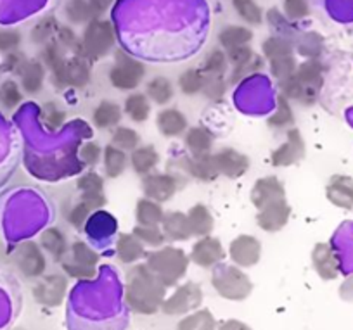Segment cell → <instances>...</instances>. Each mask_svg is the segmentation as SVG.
<instances>
[{"label":"cell","mask_w":353,"mask_h":330,"mask_svg":"<svg viewBox=\"0 0 353 330\" xmlns=\"http://www.w3.org/2000/svg\"><path fill=\"white\" fill-rule=\"evenodd\" d=\"M166 298V287L145 263H135L125 274L123 305L135 315H156Z\"/></svg>","instance_id":"6da1fadb"},{"label":"cell","mask_w":353,"mask_h":330,"mask_svg":"<svg viewBox=\"0 0 353 330\" xmlns=\"http://www.w3.org/2000/svg\"><path fill=\"white\" fill-rule=\"evenodd\" d=\"M145 265L158 277V280L168 289L175 287L185 277L191 260L182 247L165 244V246L156 247L154 251L148 253Z\"/></svg>","instance_id":"7a4b0ae2"},{"label":"cell","mask_w":353,"mask_h":330,"mask_svg":"<svg viewBox=\"0 0 353 330\" xmlns=\"http://www.w3.org/2000/svg\"><path fill=\"white\" fill-rule=\"evenodd\" d=\"M212 285L227 301H246L253 292V282L243 268L232 263H220L212 268Z\"/></svg>","instance_id":"3957f363"},{"label":"cell","mask_w":353,"mask_h":330,"mask_svg":"<svg viewBox=\"0 0 353 330\" xmlns=\"http://www.w3.org/2000/svg\"><path fill=\"white\" fill-rule=\"evenodd\" d=\"M99 263L101 254L90 244L85 240H74L59 265L66 277L80 282H92L99 275Z\"/></svg>","instance_id":"277c9868"},{"label":"cell","mask_w":353,"mask_h":330,"mask_svg":"<svg viewBox=\"0 0 353 330\" xmlns=\"http://www.w3.org/2000/svg\"><path fill=\"white\" fill-rule=\"evenodd\" d=\"M261 56H263L265 63L269 64L270 74L277 81L291 76L296 71L293 45L284 37L272 35L269 39H265V42L261 43Z\"/></svg>","instance_id":"5b68a950"},{"label":"cell","mask_w":353,"mask_h":330,"mask_svg":"<svg viewBox=\"0 0 353 330\" xmlns=\"http://www.w3.org/2000/svg\"><path fill=\"white\" fill-rule=\"evenodd\" d=\"M81 47H83L85 56L90 61H99L111 52L117 42V33H114L113 23L108 19L96 18L85 25L81 33Z\"/></svg>","instance_id":"8992f818"},{"label":"cell","mask_w":353,"mask_h":330,"mask_svg":"<svg viewBox=\"0 0 353 330\" xmlns=\"http://www.w3.org/2000/svg\"><path fill=\"white\" fill-rule=\"evenodd\" d=\"M108 78H110L111 87L117 88V90L134 92L144 81L145 64L132 57L125 50L118 49L114 52V63L111 66Z\"/></svg>","instance_id":"52a82bcc"},{"label":"cell","mask_w":353,"mask_h":330,"mask_svg":"<svg viewBox=\"0 0 353 330\" xmlns=\"http://www.w3.org/2000/svg\"><path fill=\"white\" fill-rule=\"evenodd\" d=\"M203 289L198 282L188 280L181 285H175V291L163 299L159 311L166 316H184L196 311L203 305Z\"/></svg>","instance_id":"ba28073f"},{"label":"cell","mask_w":353,"mask_h":330,"mask_svg":"<svg viewBox=\"0 0 353 330\" xmlns=\"http://www.w3.org/2000/svg\"><path fill=\"white\" fill-rule=\"evenodd\" d=\"M12 263L25 278H39L46 271L47 258L39 243L23 240L12 251Z\"/></svg>","instance_id":"9c48e42d"},{"label":"cell","mask_w":353,"mask_h":330,"mask_svg":"<svg viewBox=\"0 0 353 330\" xmlns=\"http://www.w3.org/2000/svg\"><path fill=\"white\" fill-rule=\"evenodd\" d=\"M68 278L61 274H49L39 277L33 285V299L46 308H59L68 296Z\"/></svg>","instance_id":"30bf717a"},{"label":"cell","mask_w":353,"mask_h":330,"mask_svg":"<svg viewBox=\"0 0 353 330\" xmlns=\"http://www.w3.org/2000/svg\"><path fill=\"white\" fill-rule=\"evenodd\" d=\"M261 249L263 247H261L258 237L251 236V234H239L229 244L230 263L243 270L256 267L261 260Z\"/></svg>","instance_id":"8fae6325"},{"label":"cell","mask_w":353,"mask_h":330,"mask_svg":"<svg viewBox=\"0 0 353 330\" xmlns=\"http://www.w3.org/2000/svg\"><path fill=\"white\" fill-rule=\"evenodd\" d=\"M179 178L172 173H159L152 172L149 175H144L141 180V189L144 197L156 200L159 204H165L173 199L179 192Z\"/></svg>","instance_id":"7c38bea8"},{"label":"cell","mask_w":353,"mask_h":330,"mask_svg":"<svg viewBox=\"0 0 353 330\" xmlns=\"http://www.w3.org/2000/svg\"><path fill=\"white\" fill-rule=\"evenodd\" d=\"M223 258H225V249H223L222 240L213 234L196 239V243L192 244L191 254H189L191 263L203 268V270H212L216 265L222 263Z\"/></svg>","instance_id":"4fadbf2b"},{"label":"cell","mask_w":353,"mask_h":330,"mask_svg":"<svg viewBox=\"0 0 353 330\" xmlns=\"http://www.w3.org/2000/svg\"><path fill=\"white\" fill-rule=\"evenodd\" d=\"M213 161H215L216 172L220 176L229 180H237L250 172L251 161L244 152L234 147H220L213 151Z\"/></svg>","instance_id":"5bb4252c"},{"label":"cell","mask_w":353,"mask_h":330,"mask_svg":"<svg viewBox=\"0 0 353 330\" xmlns=\"http://www.w3.org/2000/svg\"><path fill=\"white\" fill-rule=\"evenodd\" d=\"M283 199H286V187L276 175H265L254 180L250 190V200L256 211Z\"/></svg>","instance_id":"9a60e30c"},{"label":"cell","mask_w":353,"mask_h":330,"mask_svg":"<svg viewBox=\"0 0 353 330\" xmlns=\"http://www.w3.org/2000/svg\"><path fill=\"white\" fill-rule=\"evenodd\" d=\"M291 218V206L286 199L265 206L263 209L256 211L254 222L260 230L267 234H277L286 229Z\"/></svg>","instance_id":"2e32d148"},{"label":"cell","mask_w":353,"mask_h":330,"mask_svg":"<svg viewBox=\"0 0 353 330\" xmlns=\"http://www.w3.org/2000/svg\"><path fill=\"white\" fill-rule=\"evenodd\" d=\"M179 168L185 172V175L198 182L212 183L219 180V172H216L215 161H213V152L208 154H188L181 158Z\"/></svg>","instance_id":"e0dca14e"},{"label":"cell","mask_w":353,"mask_h":330,"mask_svg":"<svg viewBox=\"0 0 353 330\" xmlns=\"http://www.w3.org/2000/svg\"><path fill=\"white\" fill-rule=\"evenodd\" d=\"M66 52L68 50L56 39L46 43L40 52L39 61L46 66V70L50 71V78H52L56 88H66V81H64V66H66L68 59Z\"/></svg>","instance_id":"ac0fdd59"},{"label":"cell","mask_w":353,"mask_h":330,"mask_svg":"<svg viewBox=\"0 0 353 330\" xmlns=\"http://www.w3.org/2000/svg\"><path fill=\"white\" fill-rule=\"evenodd\" d=\"M286 138L288 141L283 142V144L270 154V163H272V166H276V168L293 166L294 163H298L305 156V142L298 128H290Z\"/></svg>","instance_id":"d6986e66"},{"label":"cell","mask_w":353,"mask_h":330,"mask_svg":"<svg viewBox=\"0 0 353 330\" xmlns=\"http://www.w3.org/2000/svg\"><path fill=\"white\" fill-rule=\"evenodd\" d=\"M156 128L165 138L184 137L189 120L179 107H161L156 114Z\"/></svg>","instance_id":"ffe728a7"},{"label":"cell","mask_w":353,"mask_h":330,"mask_svg":"<svg viewBox=\"0 0 353 330\" xmlns=\"http://www.w3.org/2000/svg\"><path fill=\"white\" fill-rule=\"evenodd\" d=\"M159 229H161L166 240H170V243H185V240H191L192 237L188 213H184V211H165Z\"/></svg>","instance_id":"44dd1931"},{"label":"cell","mask_w":353,"mask_h":330,"mask_svg":"<svg viewBox=\"0 0 353 330\" xmlns=\"http://www.w3.org/2000/svg\"><path fill=\"white\" fill-rule=\"evenodd\" d=\"M114 251H117V258L121 265H135L148 256L145 246L132 232L118 234Z\"/></svg>","instance_id":"7402d4cb"},{"label":"cell","mask_w":353,"mask_h":330,"mask_svg":"<svg viewBox=\"0 0 353 330\" xmlns=\"http://www.w3.org/2000/svg\"><path fill=\"white\" fill-rule=\"evenodd\" d=\"M159 161H161V156H159L158 149L152 144H141L139 147H135L134 151L128 156V166L134 169V173H137L139 176L149 175V173L156 172Z\"/></svg>","instance_id":"603a6c76"},{"label":"cell","mask_w":353,"mask_h":330,"mask_svg":"<svg viewBox=\"0 0 353 330\" xmlns=\"http://www.w3.org/2000/svg\"><path fill=\"white\" fill-rule=\"evenodd\" d=\"M123 120V107L118 102L104 99L94 107L92 123L97 130H113Z\"/></svg>","instance_id":"cb8c5ba5"},{"label":"cell","mask_w":353,"mask_h":330,"mask_svg":"<svg viewBox=\"0 0 353 330\" xmlns=\"http://www.w3.org/2000/svg\"><path fill=\"white\" fill-rule=\"evenodd\" d=\"M312 263H314L315 271L324 280H332V278L338 277L339 260L329 244H317L314 247V251H312Z\"/></svg>","instance_id":"d4e9b609"},{"label":"cell","mask_w":353,"mask_h":330,"mask_svg":"<svg viewBox=\"0 0 353 330\" xmlns=\"http://www.w3.org/2000/svg\"><path fill=\"white\" fill-rule=\"evenodd\" d=\"M90 63L92 61L87 59L83 56H70L66 59V66H64V81L68 87L74 88H85L90 83Z\"/></svg>","instance_id":"484cf974"},{"label":"cell","mask_w":353,"mask_h":330,"mask_svg":"<svg viewBox=\"0 0 353 330\" xmlns=\"http://www.w3.org/2000/svg\"><path fill=\"white\" fill-rule=\"evenodd\" d=\"M18 76L21 90L28 95H37L42 92L43 83H46L47 70L39 59H28Z\"/></svg>","instance_id":"4316f807"},{"label":"cell","mask_w":353,"mask_h":330,"mask_svg":"<svg viewBox=\"0 0 353 330\" xmlns=\"http://www.w3.org/2000/svg\"><path fill=\"white\" fill-rule=\"evenodd\" d=\"M188 220L192 237H196V239L212 236L213 230H215V216L212 214L210 207L203 203H196L188 211Z\"/></svg>","instance_id":"83f0119b"},{"label":"cell","mask_w":353,"mask_h":330,"mask_svg":"<svg viewBox=\"0 0 353 330\" xmlns=\"http://www.w3.org/2000/svg\"><path fill=\"white\" fill-rule=\"evenodd\" d=\"M39 244L43 253L49 254L56 263H61L63 258L68 254V251H70L66 236L57 227H49V229L43 230L39 237Z\"/></svg>","instance_id":"f1b7e54d"},{"label":"cell","mask_w":353,"mask_h":330,"mask_svg":"<svg viewBox=\"0 0 353 330\" xmlns=\"http://www.w3.org/2000/svg\"><path fill=\"white\" fill-rule=\"evenodd\" d=\"M184 145L189 154H208V152H213L215 135L205 125L189 127L184 134Z\"/></svg>","instance_id":"f546056e"},{"label":"cell","mask_w":353,"mask_h":330,"mask_svg":"<svg viewBox=\"0 0 353 330\" xmlns=\"http://www.w3.org/2000/svg\"><path fill=\"white\" fill-rule=\"evenodd\" d=\"M121 107H123V114H127L128 120L137 125L145 123L151 118L152 104L144 92H130L125 97V102Z\"/></svg>","instance_id":"4dcf8cb0"},{"label":"cell","mask_w":353,"mask_h":330,"mask_svg":"<svg viewBox=\"0 0 353 330\" xmlns=\"http://www.w3.org/2000/svg\"><path fill=\"white\" fill-rule=\"evenodd\" d=\"M145 95L149 97L151 104L159 105V107H165L175 97V85L170 80L168 76H163V74H158V76H152L151 80L145 83Z\"/></svg>","instance_id":"1f68e13d"},{"label":"cell","mask_w":353,"mask_h":330,"mask_svg":"<svg viewBox=\"0 0 353 330\" xmlns=\"http://www.w3.org/2000/svg\"><path fill=\"white\" fill-rule=\"evenodd\" d=\"M165 216L163 204L142 196L135 203V222L141 227H159Z\"/></svg>","instance_id":"d6a6232c"},{"label":"cell","mask_w":353,"mask_h":330,"mask_svg":"<svg viewBox=\"0 0 353 330\" xmlns=\"http://www.w3.org/2000/svg\"><path fill=\"white\" fill-rule=\"evenodd\" d=\"M103 169L106 178L117 180L127 172L128 168V154L121 149L114 147L113 144H108L103 151Z\"/></svg>","instance_id":"836d02e7"},{"label":"cell","mask_w":353,"mask_h":330,"mask_svg":"<svg viewBox=\"0 0 353 330\" xmlns=\"http://www.w3.org/2000/svg\"><path fill=\"white\" fill-rule=\"evenodd\" d=\"M253 30L244 25H229L220 30L219 33V45L220 49L230 50L241 45H250L253 40Z\"/></svg>","instance_id":"e575fe53"},{"label":"cell","mask_w":353,"mask_h":330,"mask_svg":"<svg viewBox=\"0 0 353 330\" xmlns=\"http://www.w3.org/2000/svg\"><path fill=\"white\" fill-rule=\"evenodd\" d=\"M85 232L88 234V237H110V234H113L117 230V220H114L113 214H110L108 211L97 209L90 214V218L87 220L83 227Z\"/></svg>","instance_id":"d590c367"},{"label":"cell","mask_w":353,"mask_h":330,"mask_svg":"<svg viewBox=\"0 0 353 330\" xmlns=\"http://www.w3.org/2000/svg\"><path fill=\"white\" fill-rule=\"evenodd\" d=\"M216 318L208 308H198L184 315V318L176 323L175 330H216Z\"/></svg>","instance_id":"8d00e7d4"},{"label":"cell","mask_w":353,"mask_h":330,"mask_svg":"<svg viewBox=\"0 0 353 330\" xmlns=\"http://www.w3.org/2000/svg\"><path fill=\"white\" fill-rule=\"evenodd\" d=\"M59 21H57L56 16L49 14L40 18L39 21L33 25V28L30 30V40H32L35 45H46L50 40L56 39V33L59 30Z\"/></svg>","instance_id":"74e56055"},{"label":"cell","mask_w":353,"mask_h":330,"mask_svg":"<svg viewBox=\"0 0 353 330\" xmlns=\"http://www.w3.org/2000/svg\"><path fill=\"white\" fill-rule=\"evenodd\" d=\"M293 123H294V114H293V109H291V101H288L283 94H277L276 111L269 116L267 125H269L270 128L281 130V128H290Z\"/></svg>","instance_id":"f35d334b"},{"label":"cell","mask_w":353,"mask_h":330,"mask_svg":"<svg viewBox=\"0 0 353 330\" xmlns=\"http://www.w3.org/2000/svg\"><path fill=\"white\" fill-rule=\"evenodd\" d=\"M111 144L114 147L121 149L125 152H132L135 147L142 144L141 134L135 128L125 127V125H118L117 128L111 130Z\"/></svg>","instance_id":"ab89813d"},{"label":"cell","mask_w":353,"mask_h":330,"mask_svg":"<svg viewBox=\"0 0 353 330\" xmlns=\"http://www.w3.org/2000/svg\"><path fill=\"white\" fill-rule=\"evenodd\" d=\"M205 78V73L199 68H191V70H185L184 73H181V76L176 80V87L188 97H194V95L201 94Z\"/></svg>","instance_id":"60d3db41"},{"label":"cell","mask_w":353,"mask_h":330,"mask_svg":"<svg viewBox=\"0 0 353 330\" xmlns=\"http://www.w3.org/2000/svg\"><path fill=\"white\" fill-rule=\"evenodd\" d=\"M199 70L205 73V76H220V74H225L229 70V61H227L225 50L215 47V49L210 50L208 54L203 59L201 68Z\"/></svg>","instance_id":"b9f144b4"},{"label":"cell","mask_w":353,"mask_h":330,"mask_svg":"<svg viewBox=\"0 0 353 330\" xmlns=\"http://www.w3.org/2000/svg\"><path fill=\"white\" fill-rule=\"evenodd\" d=\"M64 14L71 25H87L88 21L96 19L88 0H68V4L64 6Z\"/></svg>","instance_id":"7bdbcfd3"},{"label":"cell","mask_w":353,"mask_h":330,"mask_svg":"<svg viewBox=\"0 0 353 330\" xmlns=\"http://www.w3.org/2000/svg\"><path fill=\"white\" fill-rule=\"evenodd\" d=\"M232 8L241 21L248 26H258L263 23V11L254 0H232Z\"/></svg>","instance_id":"ee69618b"},{"label":"cell","mask_w":353,"mask_h":330,"mask_svg":"<svg viewBox=\"0 0 353 330\" xmlns=\"http://www.w3.org/2000/svg\"><path fill=\"white\" fill-rule=\"evenodd\" d=\"M66 123V111L56 102H47L42 107V125L50 134H56Z\"/></svg>","instance_id":"f6af8a7d"},{"label":"cell","mask_w":353,"mask_h":330,"mask_svg":"<svg viewBox=\"0 0 353 330\" xmlns=\"http://www.w3.org/2000/svg\"><path fill=\"white\" fill-rule=\"evenodd\" d=\"M25 99V92L21 90V85L14 80H4L0 83V105L4 109H12L18 107L19 104Z\"/></svg>","instance_id":"bcb514c9"},{"label":"cell","mask_w":353,"mask_h":330,"mask_svg":"<svg viewBox=\"0 0 353 330\" xmlns=\"http://www.w3.org/2000/svg\"><path fill=\"white\" fill-rule=\"evenodd\" d=\"M265 64H267V63H265L263 56H258V54H254L253 59L248 61L246 64H243V66L232 68V71H230V76L227 78V83H229V85L241 83V81L246 80V78H250V76H253V74L263 71Z\"/></svg>","instance_id":"7dc6e473"},{"label":"cell","mask_w":353,"mask_h":330,"mask_svg":"<svg viewBox=\"0 0 353 330\" xmlns=\"http://www.w3.org/2000/svg\"><path fill=\"white\" fill-rule=\"evenodd\" d=\"M135 237L144 244L145 247H161L165 246L166 243V237L165 234L161 232L159 227H141V225H135L134 230H132Z\"/></svg>","instance_id":"c3c4849f"},{"label":"cell","mask_w":353,"mask_h":330,"mask_svg":"<svg viewBox=\"0 0 353 330\" xmlns=\"http://www.w3.org/2000/svg\"><path fill=\"white\" fill-rule=\"evenodd\" d=\"M227 88H229V83H227L225 74H220V76H206L201 94L205 95L208 101L220 102L225 97Z\"/></svg>","instance_id":"681fc988"},{"label":"cell","mask_w":353,"mask_h":330,"mask_svg":"<svg viewBox=\"0 0 353 330\" xmlns=\"http://www.w3.org/2000/svg\"><path fill=\"white\" fill-rule=\"evenodd\" d=\"M92 213H94L92 207L88 206L85 200L78 199L77 203L70 207V211H68V216H66L68 223H70L74 230H83L85 223H87V220L90 218V214Z\"/></svg>","instance_id":"f907efd6"},{"label":"cell","mask_w":353,"mask_h":330,"mask_svg":"<svg viewBox=\"0 0 353 330\" xmlns=\"http://www.w3.org/2000/svg\"><path fill=\"white\" fill-rule=\"evenodd\" d=\"M103 151L104 149L101 147L99 142L88 141L81 145L78 154H80L81 163H83L85 166H88V168H94V166H97L101 161H103Z\"/></svg>","instance_id":"816d5d0a"},{"label":"cell","mask_w":353,"mask_h":330,"mask_svg":"<svg viewBox=\"0 0 353 330\" xmlns=\"http://www.w3.org/2000/svg\"><path fill=\"white\" fill-rule=\"evenodd\" d=\"M23 42V33L16 28H0V54L14 52Z\"/></svg>","instance_id":"f5cc1de1"},{"label":"cell","mask_w":353,"mask_h":330,"mask_svg":"<svg viewBox=\"0 0 353 330\" xmlns=\"http://www.w3.org/2000/svg\"><path fill=\"white\" fill-rule=\"evenodd\" d=\"M284 18L291 21H300L310 14L307 0H284Z\"/></svg>","instance_id":"db71d44e"},{"label":"cell","mask_w":353,"mask_h":330,"mask_svg":"<svg viewBox=\"0 0 353 330\" xmlns=\"http://www.w3.org/2000/svg\"><path fill=\"white\" fill-rule=\"evenodd\" d=\"M322 66L317 63V61H307V63L300 64L296 66V71H294V76L305 85H314L315 87V80L319 78L321 74Z\"/></svg>","instance_id":"11a10c76"},{"label":"cell","mask_w":353,"mask_h":330,"mask_svg":"<svg viewBox=\"0 0 353 330\" xmlns=\"http://www.w3.org/2000/svg\"><path fill=\"white\" fill-rule=\"evenodd\" d=\"M104 180L103 175L97 172H87L77 180V189L80 192H94V190H104Z\"/></svg>","instance_id":"9f6ffc18"},{"label":"cell","mask_w":353,"mask_h":330,"mask_svg":"<svg viewBox=\"0 0 353 330\" xmlns=\"http://www.w3.org/2000/svg\"><path fill=\"white\" fill-rule=\"evenodd\" d=\"M26 61H28V57H26L23 52H19V50L4 54V61H2V64H0V71H2V73L19 74L23 68H25Z\"/></svg>","instance_id":"6f0895ef"},{"label":"cell","mask_w":353,"mask_h":330,"mask_svg":"<svg viewBox=\"0 0 353 330\" xmlns=\"http://www.w3.org/2000/svg\"><path fill=\"white\" fill-rule=\"evenodd\" d=\"M225 54H227V61H229V66L237 68V66H243V64H246L248 61L253 59L256 52H254L250 45H241V47H236V49L225 50Z\"/></svg>","instance_id":"680465c9"},{"label":"cell","mask_w":353,"mask_h":330,"mask_svg":"<svg viewBox=\"0 0 353 330\" xmlns=\"http://www.w3.org/2000/svg\"><path fill=\"white\" fill-rule=\"evenodd\" d=\"M216 330H253L246 322H241L237 318H229L216 325Z\"/></svg>","instance_id":"91938a15"},{"label":"cell","mask_w":353,"mask_h":330,"mask_svg":"<svg viewBox=\"0 0 353 330\" xmlns=\"http://www.w3.org/2000/svg\"><path fill=\"white\" fill-rule=\"evenodd\" d=\"M0 74H2V71H0Z\"/></svg>","instance_id":"94428289"}]
</instances>
